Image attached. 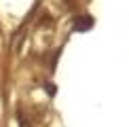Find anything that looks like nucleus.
<instances>
[{"label": "nucleus", "mask_w": 129, "mask_h": 127, "mask_svg": "<svg viewBox=\"0 0 129 127\" xmlns=\"http://www.w3.org/2000/svg\"><path fill=\"white\" fill-rule=\"evenodd\" d=\"M89 25H91V19H89V17H85L83 21H78V23H76V28L80 30V28H89Z\"/></svg>", "instance_id": "1"}]
</instances>
